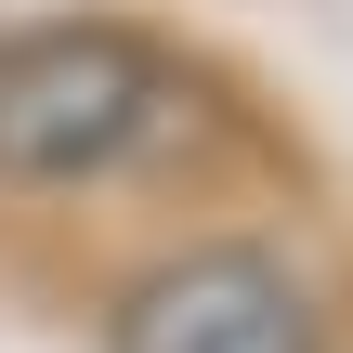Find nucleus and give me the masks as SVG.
I'll use <instances>...</instances> for the list:
<instances>
[{"label":"nucleus","mask_w":353,"mask_h":353,"mask_svg":"<svg viewBox=\"0 0 353 353\" xmlns=\"http://www.w3.org/2000/svg\"><path fill=\"white\" fill-rule=\"evenodd\" d=\"M105 353H314V301L275 249L210 236V249H170L118 288Z\"/></svg>","instance_id":"2"},{"label":"nucleus","mask_w":353,"mask_h":353,"mask_svg":"<svg viewBox=\"0 0 353 353\" xmlns=\"http://www.w3.org/2000/svg\"><path fill=\"white\" fill-rule=\"evenodd\" d=\"M157 118H170V65L131 26L65 13L0 39V183H105L131 144H157Z\"/></svg>","instance_id":"1"}]
</instances>
